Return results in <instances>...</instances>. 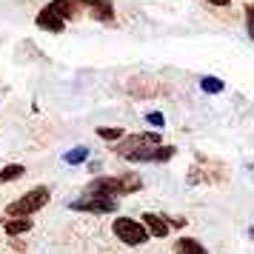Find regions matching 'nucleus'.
<instances>
[{"mask_svg": "<svg viewBox=\"0 0 254 254\" xmlns=\"http://www.w3.org/2000/svg\"><path fill=\"white\" fill-rule=\"evenodd\" d=\"M200 89L208 94H220L223 89H226V83L217 80V77H200Z\"/></svg>", "mask_w": 254, "mask_h": 254, "instance_id": "nucleus-15", "label": "nucleus"}, {"mask_svg": "<svg viewBox=\"0 0 254 254\" xmlns=\"http://www.w3.org/2000/svg\"><path fill=\"white\" fill-rule=\"evenodd\" d=\"M97 134L103 140H120L123 137V128H97Z\"/></svg>", "mask_w": 254, "mask_h": 254, "instance_id": "nucleus-16", "label": "nucleus"}, {"mask_svg": "<svg viewBox=\"0 0 254 254\" xmlns=\"http://www.w3.org/2000/svg\"><path fill=\"white\" fill-rule=\"evenodd\" d=\"M32 229V220L29 217H12V220H6L3 223V231L9 234V237H17V234H23V231Z\"/></svg>", "mask_w": 254, "mask_h": 254, "instance_id": "nucleus-11", "label": "nucleus"}, {"mask_svg": "<svg viewBox=\"0 0 254 254\" xmlns=\"http://www.w3.org/2000/svg\"><path fill=\"white\" fill-rule=\"evenodd\" d=\"M252 237H254V229H252Z\"/></svg>", "mask_w": 254, "mask_h": 254, "instance_id": "nucleus-19", "label": "nucleus"}, {"mask_svg": "<svg viewBox=\"0 0 254 254\" xmlns=\"http://www.w3.org/2000/svg\"><path fill=\"white\" fill-rule=\"evenodd\" d=\"M174 146H151V149H143L137 151V154H131V157H126V160L131 163H166L174 157Z\"/></svg>", "mask_w": 254, "mask_h": 254, "instance_id": "nucleus-6", "label": "nucleus"}, {"mask_svg": "<svg viewBox=\"0 0 254 254\" xmlns=\"http://www.w3.org/2000/svg\"><path fill=\"white\" fill-rule=\"evenodd\" d=\"M74 211H94V214H109V211H115L117 208V200L112 197H94V194H83L80 200H74L71 203Z\"/></svg>", "mask_w": 254, "mask_h": 254, "instance_id": "nucleus-5", "label": "nucleus"}, {"mask_svg": "<svg viewBox=\"0 0 254 254\" xmlns=\"http://www.w3.org/2000/svg\"><path fill=\"white\" fill-rule=\"evenodd\" d=\"M86 160H89V149H86V146H77V149L66 151V163H69V166H80V163H86Z\"/></svg>", "mask_w": 254, "mask_h": 254, "instance_id": "nucleus-14", "label": "nucleus"}, {"mask_svg": "<svg viewBox=\"0 0 254 254\" xmlns=\"http://www.w3.org/2000/svg\"><path fill=\"white\" fill-rule=\"evenodd\" d=\"M246 26H249V35L254 37V3L246 6Z\"/></svg>", "mask_w": 254, "mask_h": 254, "instance_id": "nucleus-17", "label": "nucleus"}, {"mask_svg": "<svg viewBox=\"0 0 254 254\" xmlns=\"http://www.w3.org/2000/svg\"><path fill=\"white\" fill-rule=\"evenodd\" d=\"M146 120H149L151 126H157V128H160L163 123H166V117H163L160 112H149V115H146Z\"/></svg>", "mask_w": 254, "mask_h": 254, "instance_id": "nucleus-18", "label": "nucleus"}, {"mask_svg": "<svg viewBox=\"0 0 254 254\" xmlns=\"http://www.w3.org/2000/svg\"><path fill=\"white\" fill-rule=\"evenodd\" d=\"M46 203H49V189L46 186H37L32 191H26L20 200L9 203V206H6V214H9V217H29V214L40 211Z\"/></svg>", "mask_w": 254, "mask_h": 254, "instance_id": "nucleus-2", "label": "nucleus"}, {"mask_svg": "<svg viewBox=\"0 0 254 254\" xmlns=\"http://www.w3.org/2000/svg\"><path fill=\"white\" fill-rule=\"evenodd\" d=\"M143 180H140L134 172L123 174V177H97L92 183L86 186V194H94V197H112L115 194H131V191H137Z\"/></svg>", "mask_w": 254, "mask_h": 254, "instance_id": "nucleus-1", "label": "nucleus"}, {"mask_svg": "<svg viewBox=\"0 0 254 254\" xmlns=\"http://www.w3.org/2000/svg\"><path fill=\"white\" fill-rule=\"evenodd\" d=\"M151 146H163L160 143V131H146V134H131V137H123L117 143V154L120 157H131L143 149H151Z\"/></svg>", "mask_w": 254, "mask_h": 254, "instance_id": "nucleus-4", "label": "nucleus"}, {"mask_svg": "<svg viewBox=\"0 0 254 254\" xmlns=\"http://www.w3.org/2000/svg\"><path fill=\"white\" fill-rule=\"evenodd\" d=\"M83 6L89 9V14H92V17L103 20V23H112V20H115V6H112V3H100V0H86Z\"/></svg>", "mask_w": 254, "mask_h": 254, "instance_id": "nucleus-8", "label": "nucleus"}, {"mask_svg": "<svg viewBox=\"0 0 254 254\" xmlns=\"http://www.w3.org/2000/svg\"><path fill=\"white\" fill-rule=\"evenodd\" d=\"M143 226H146V231H149L151 237H166L169 234V220L163 217V214H154V211H146L143 214Z\"/></svg>", "mask_w": 254, "mask_h": 254, "instance_id": "nucleus-7", "label": "nucleus"}, {"mask_svg": "<svg viewBox=\"0 0 254 254\" xmlns=\"http://www.w3.org/2000/svg\"><path fill=\"white\" fill-rule=\"evenodd\" d=\"M26 169L20 163H12V166H6V169H0V183H9V180H17V177H23Z\"/></svg>", "mask_w": 254, "mask_h": 254, "instance_id": "nucleus-13", "label": "nucleus"}, {"mask_svg": "<svg viewBox=\"0 0 254 254\" xmlns=\"http://www.w3.org/2000/svg\"><path fill=\"white\" fill-rule=\"evenodd\" d=\"M37 26H40V29H49V32H55V35H60V32H63V26H66V20H63L60 14H55L46 6L43 12L37 14Z\"/></svg>", "mask_w": 254, "mask_h": 254, "instance_id": "nucleus-9", "label": "nucleus"}, {"mask_svg": "<svg viewBox=\"0 0 254 254\" xmlns=\"http://www.w3.org/2000/svg\"><path fill=\"white\" fill-rule=\"evenodd\" d=\"M49 9L66 20V17H71V14L77 12V3H71V0H55V3H49Z\"/></svg>", "mask_w": 254, "mask_h": 254, "instance_id": "nucleus-12", "label": "nucleus"}, {"mask_svg": "<svg viewBox=\"0 0 254 254\" xmlns=\"http://www.w3.org/2000/svg\"><path fill=\"white\" fill-rule=\"evenodd\" d=\"M112 229H115L117 240H123L126 246H143L151 237L149 231H146V226L137 223V220H131V217H117L112 223Z\"/></svg>", "mask_w": 254, "mask_h": 254, "instance_id": "nucleus-3", "label": "nucleus"}, {"mask_svg": "<svg viewBox=\"0 0 254 254\" xmlns=\"http://www.w3.org/2000/svg\"><path fill=\"white\" fill-rule=\"evenodd\" d=\"M174 252L177 254H208L203 249V243H197L194 237H180V240L174 243Z\"/></svg>", "mask_w": 254, "mask_h": 254, "instance_id": "nucleus-10", "label": "nucleus"}]
</instances>
